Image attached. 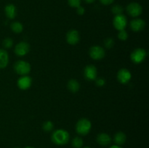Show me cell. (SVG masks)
Segmentation results:
<instances>
[{"mask_svg": "<svg viewBox=\"0 0 149 148\" xmlns=\"http://www.w3.org/2000/svg\"><path fill=\"white\" fill-rule=\"evenodd\" d=\"M70 134L66 130L62 129H57L52 132L51 140L57 145H65L69 142Z\"/></svg>", "mask_w": 149, "mask_h": 148, "instance_id": "6da1fadb", "label": "cell"}, {"mask_svg": "<svg viewBox=\"0 0 149 148\" xmlns=\"http://www.w3.org/2000/svg\"><path fill=\"white\" fill-rule=\"evenodd\" d=\"M76 131L79 135L86 136L90 133L92 129V123L89 119L83 118L79 119L76 123Z\"/></svg>", "mask_w": 149, "mask_h": 148, "instance_id": "7a4b0ae2", "label": "cell"}, {"mask_svg": "<svg viewBox=\"0 0 149 148\" xmlns=\"http://www.w3.org/2000/svg\"><path fill=\"white\" fill-rule=\"evenodd\" d=\"M31 67L27 61L20 59L14 64V71L20 75H28L31 72Z\"/></svg>", "mask_w": 149, "mask_h": 148, "instance_id": "3957f363", "label": "cell"}, {"mask_svg": "<svg viewBox=\"0 0 149 148\" xmlns=\"http://www.w3.org/2000/svg\"><path fill=\"white\" fill-rule=\"evenodd\" d=\"M147 57V52L143 48H136L132 52L130 59L135 64H141L143 62Z\"/></svg>", "mask_w": 149, "mask_h": 148, "instance_id": "277c9868", "label": "cell"}, {"mask_svg": "<svg viewBox=\"0 0 149 148\" xmlns=\"http://www.w3.org/2000/svg\"><path fill=\"white\" fill-rule=\"evenodd\" d=\"M89 55L90 57L94 60H100L103 59L106 55V51L103 46L95 45L90 47L89 50Z\"/></svg>", "mask_w": 149, "mask_h": 148, "instance_id": "5b68a950", "label": "cell"}, {"mask_svg": "<svg viewBox=\"0 0 149 148\" xmlns=\"http://www.w3.org/2000/svg\"><path fill=\"white\" fill-rule=\"evenodd\" d=\"M127 12L128 15L132 17H138L143 12V7L139 3L131 2L127 6Z\"/></svg>", "mask_w": 149, "mask_h": 148, "instance_id": "8992f818", "label": "cell"}, {"mask_svg": "<svg viewBox=\"0 0 149 148\" xmlns=\"http://www.w3.org/2000/svg\"><path fill=\"white\" fill-rule=\"evenodd\" d=\"M127 25V19L123 14L115 15L113 20V26L117 30L125 29Z\"/></svg>", "mask_w": 149, "mask_h": 148, "instance_id": "52a82bcc", "label": "cell"}, {"mask_svg": "<svg viewBox=\"0 0 149 148\" xmlns=\"http://www.w3.org/2000/svg\"><path fill=\"white\" fill-rule=\"evenodd\" d=\"M30 51V45L26 41H20L15 45L14 52L17 56L23 57Z\"/></svg>", "mask_w": 149, "mask_h": 148, "instance_id": "ba28073f", "label": "cell"}, {"mask_svg": "<svg viewBox=\"0 0 149 148\" xmlns=\"http://www.w3.org/2000/svg\"><path fill=\"white\" fill-rule=\"evenodd\" d=\"M117 80L120 84H127L132 78V73L127 68H122L117 73Z\"/></svg>", "mask_w": 149, "mask_h": 148, "instance_id": "9c48e42d", "label": "cell"}, {"mask_svg": "<svg viewBox=\"0 0 149 148\" xmlns=\"http://www.w3.org/2000/svg\"><path fill=\"white\" fill-rule=\"evenodd\" d=\"M65 40L70 45H76L79 42L80 35L79 32L75 29H71L67 32L65 36Z\"/></svg>", "mask_w": 149, "mask_h": 148, "instance_id": "30bf717a", "label": "cell"}, {"mask_svg": "<svg viewBox=\"0 0 149 148\" xmlns=\"http://www.w3.org/2000/svg\"><path fill=\"white\" fill-rule=\"evenodd\" d=\"M97 68L93 65H88L84 69V76L87 81H95L97 78Z\"/></svg>", "mask_w": 149, "mask_h": 148, "instance_id": "8fae6325", "label": "cell"}, {"mask_svg": "<svg viewBox=\"0 0 149 148\" xmlns=\"http://www.w3.org/2000/svg\"><path fill=\"white\" fill-rule=\"evenodd\" d=\"M32 84V78L29 75H21L17 79V85L21 90H27L31 87Z\"/></svg>", "mask_w": 149, "mask_h": 148, "instance_id": "7c38bea8", "label": "cell"}, {"mask_svg": "<svg viewBox=\"0 0 149 148\" xmlns=\"http://www.w3.org/2000/svg\"><path fill=\"white\" fill-rule=\"evenodd\" d=\"M130 26L132 31L134 32H140L143 30L146 27L145 20L141 18L135 17L132 20H131L130 23Z\"/></svg>", "mask_w": 149, "mask_h": 148, "instance_id": "4fadbf2b", "label": "cell"}, {"mask_svg": "<svg viewBox=\"0 0 149 148\" xmlns=\"http://www.w3.org/2000/svg\"><path fill=\"white\" fill-rule=\"evenodd\" d=\"M96 141L101 146H108L111 144L112 139L111 137L106 133H100L96 137Z\"/></svg>", "mask_w": 149, "mask_h": 148, "instance_id": "5bb4252c", "label": "cell"}, {"mask_svg": "<svg viewBox=\"0 0 149 148\" xmlns=\"http://www.w3.org/2000/svg\"><path fill=\"white\" fill-rule=\"evenodd\" d=\"M4 12L7 18L13 20L17 15V8L14 4H8L4 7Z\"/></svg>", "mask_w": 149, "mask_h": 148, "instance_id": "9a60e30c", "label": "cell"}, {"mask_svg": "<svg viewBox=\"0 0 149 148\" xmlns=\"http://www.w3.org/2000/svg\"><path fill=\"white\" fill-rule=\"evenodd\" d=\"M8 52L4 49H0V69H4L8 65Z\"/></svg>", "mask_w": 149, "mask_h": 148, "instance_id": "2e32d148", "label": "cell"}, {"mask_svg": "<svg viewBox=\"0 0 149 148\" xmlns=\"http://www.w3.org/2000/svg\"><path fill=\"white\" fill-rule=\"evenodd\" d=\"M127 136L124 132L118 131L113 136V142H115L116 145L122 146L126 142Z\"/></svg>", "mask_w": 149, "mask_h": 148, "instance_id": "e0dca14e", "label": "cell"}, {"mask_svg": "<svg viewBox=\"0 0 149 148\" xmlns=\"http://www.w3.org/2000/svg\"><path fill=\"white\" fill-rule=\"evenodd\" d=\"M67 88L71 92L77 93L78 92L80 89V84L77 80L76 79H70L67 84Z\"/></svg>", "mask_w": 149, "mask_h": 148, "instance_id": "ac0fdd59", "label": "cell"}, {"mask_svg": "<svg viewBox=\"0 0 149 148\" xmlns=\"http://www.w3.org/2000/svg\"><path fill=\"white\" fill-rule=\"evenodd\" d=\"M10 28L15 33H20L23 30V26L21 23L18 21H15L10 25Z\"/></svg>", "mask_w": 149, "mask_h": 148, "instance_id": "d6986e66", "label": "cell"}, {"mask_svg": "<svg viewBox=\"0 0 149 148\" xmlns=\"http://www.w3.org/2000/svg\"><path fill=\"white\" fill-rule=\"evenodd\" d=\"M83 142L82 139L79 136H76L71 141V145L74 148H81L83 146Z\"/></svg>", "mask_w": 149, "mask_h": 148, "instance_id": "ffe728a7", "label": "cell"}, {"mask_svg": "<svg viewBox=\"0 0 149 148\" xmlns=\"http://www.w3.org/2000/svg\"><path fill=\"white\" fill-rule=\"evenodd\" d=\"M54 124L51 120H47L42 124V129L45 132H50L53 130Z\"/></svg>", "mask_w": 149, "mask_h": 148, "instance_id": "44dd1931", "label": "cell"}, {"mask_svg": "<svg viewBox=\"0 0 149 148\" xmlns=\"http://www.w3.org/2000/svg\"><path fill=\"white\" fill-rule=\"evenodd\" d=\"M111 12L113 15H121L123 13L124 8L122 6L119 5V4H115L111 7Z\"/></svg>", "mask_w": 149, "mask_h": 148, "instance_id": "7402d4cb", "label": "cell"}, {"mask_svg": "<svg viewBox=\"0 0 149 148\" xmlns=\"http://www.w3.org/2000/svg\"><path fill=\"white\" fill-rule=\"evenodd\" d=\"M13 44H14V41H13V39H11L10 37L5 38L2 41V45L5 49H10V48H11L13 46Z\"/></svg>", "mask_w": 149, "mask_h": 148, "instance_id": "603a6c76", "label": "cell"}, {"mask_svg": "<svg viewBox=\"0 0 149 148\" xmlns=\"http://www.w3.org/2000/svg\"><path fill=\"white\" fill-rule=\"evenodd\" d=\"M103 44H104V46L106 48H107V49H111L114 46L115 41L113 38L109 37L105 39Z\"/></svg>", "mask_w": 149, "mask_h": 148, "instance_id": "cb8c5ba5", "label": "cell"}, {"mask_svg": "<svg viewBox=\"0 0 149 148\" xmlns=\"http://www.w3.org/2000/svg\"><path fill=\"white\" fill-rule=\"evenodd\" d=\"M128 36H128V33H127V32L125 30V29H124V30H119L117 37L119 40L123 41H127L128 39Z\"/></svg>", "mask_w": 149, "mask_h": 148, "instance_id": "d4e9b609", "label": "cell"}, {"mask_svg": "<svg viewBox=\"0 0 149 148\" xmlns=\"http://www.w3.org/2000/svg\"><path fill=\"white\" fill-rule=\"evenodd\" d=\"M81 0H68V5L73 8H77L81 6Z\"/></svg>", "mask_w": 149, "mask_h": 148, "instance_id": "484cf974", "label": "cell"}, {"mask_svg": "<svg viewBox=\"0 0 149 148\" xmlns=\"http://www.w3.org/2000/svg\"><path fill=\"white\" fill-rule=\"evenodd\" d=\"M95 84L98 87L104 86L106 85V83L105 78H102V77H100V78H97L95 80Z\"/></svg>", "mask_w": 149, "mask_h": 148, "instance_id": "4316f807", "label": "cell"}, {"mask_svg": "<svg viewBox=\"0 0 149 148\" xmlns=\"http://www.w3.org/2000/svg\"><path fill=\"white\" fill-rule=\"evenodd\" d=\"M84 12H85V9L82 6H79L77 8V13L79 15H83Z\"/></svg>", "mask_w": 149, "mask_h": 148, "instance_id": "83f0119b", "label": "cell"}, {"mask_svg": "<svg viewBox=\"0 0 149 148\" xmlns=\"http://www.w3.org/2000/svg\"><path fill=\"white\" fill-rule=\"evenodd\" d=\"M99 1L103 5H109V4H111L114 1V0H99Z\"/></svg>", "mask_w": 149, "mask_h": 148, "instance_id": "f1b7e54d", "label": "cell"}, {"mask_svg": "<svg viewBox=\"0 0 149 148\" xmlns=\"http://www.w3.org/2000/svg\"><path fill=\"white\" fill-rule=\"evenodd\" d=\"M83 1L85 3H87V4H93V3L95 1V0H83Z\"/></svg>", "mask_w": 149, "mask_h": 148, "instance_id": "f546056e", "label": "cell"}, {"mask_svg": "<svg viewBox=\"0 0 149 148\" xmlns=\"http://www.w3.org/2000/svg\"><path fill=\"white\" fill-rule=\"evenodd\" d=\"M109 148H123V147H121V146H119V145H113V146L110 147H109Z\"/></svg>", "mask_w": 149, "mask_h": 148, "instance_id": "4dcf8cb0", "label": "cell"}, {"mask_svg": "<svg viewBox=\"0 0 149 148\" xmlns=\"http://www.w3.org/2000/svg\"><path fill=\"white\" fill-rule=\"evenodd\" d=\"M24 148H34V147H24Z\"/></svg>", "mask_w": 149, "mask_h": 148, "instance_id": "1f68e13d", "label": "cell"}, {"mask_svg": "<svg viewBox=\"0 0 149 148\" xmlns=\"http://www.w3.org/2000/svg\"><path fill=\"white\" fill-rule=\"evenodd\" d=\"M83 148H90V147H83Z\"/></svg>", "mask_w": 149, "mask_h": 148, "instance_id": "d6a6232c", "label": "cell"}, {"mask_svg": "<svg viewBox=\"0 0 149 148\" xmlns=\"http://www.w3.org/2000/svg\"><path fill=\"white\" fill-rule=\"evenodd\" d=\"M15 148H19V147H15Z\"/></svg>", "mask_w": 149, "mask_h": 148, "instance_id": "836d02e7", "label": "cell"}]
</instances>
